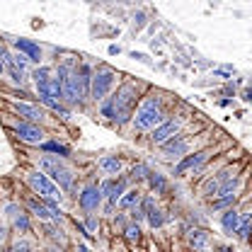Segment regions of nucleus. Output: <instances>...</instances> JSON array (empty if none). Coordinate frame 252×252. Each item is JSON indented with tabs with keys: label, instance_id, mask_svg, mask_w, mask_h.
I'll use <instances>...</instances> for the list:
<instances>
[{
	"label": "nucleus",
	"instance_id": "1",
	"mask_svg": "<svg viewBox=\"0 0 252 252\" xmlns=\"http://www.w3.org/2000/svg\"><path fill=\"white\" fill-rule=\"evenodd\" d=\"M133 107H136V88L131 83H124L112 97L102 99V117H107L117 124H124L131 117Z\"/></svg>",
	"mask_w": 252,
	"mask_h": 252
},
{
	"label": "nucleus",
	"instance_id": "2",
	"mask_svg": "<svg viewBox=\"0 0 252 252\" xmlns=\"http://www.w3.org/2000/svg\"><path fill=\"white\" fill-rule=\"evenodd\" d=\"M158 124H162V99L158 94H148L141 107L136 109V117H133V128L136 131H151Z\"/></svg>",
	"mask_w": 252,
	"mask_h": 252
},
{
	"label": "nucleus",
	"instance_id": "3",
	"mask_svg": "<svg viewBox=\"0 0 252 252\" xmlns=\"http://www.w3.org/2000/svg\"><path fill=\"white\" fill-rule=\"evenodd\" d=\"M238 187H240V177H238L233 170H223V172H219L214 180L206 182L204 194L214 201V199H219V196H230V194H235Z\"/></svg>",
	"mask_w": 252,
	"mask_h": 252
},
{
	"label": "nucleus",
	"instance_id": "4",
	"mask_svg": "<svg viewBox=\"0 0 252 252\" xmlns=\"http://www.w3.org/2000/svg\"><path fill=\"white\" fill-rule=\"evenodd\" d=\"M114 70L109 68V65H99L97 70L93 73V85H90V97H93L94 102H102L109 90H112V85H114Z\"/></svg>",
	"mask_w": 252,
	"mask_h": 252
},
{
	"label": "nucleus",
	"instance_id": "5",
	"mask_svg": "<svg viewBox=\"0 0 252 252\" xmlns=\"http://www.w3.org/2000/svg\"><path fill=\"white\" fill-rule=\"evenodd\" d=\"M61 78V85H63V99H68L70 104H78L83 102V93H80V85H78V75L68 70V65H59V73Z\"/></svg>",
	"mask_w": 252,
	"mask_h": 252
},
{
	"label": "nucleus",
	"instance_id": "6",
	"mask_svg": "<svg viewBox=\"0 0 252 252\" xmlns=\"http://www.w3.org/2000/svg\"><path fill=\"white\" fill-rule=\"evenodd\" d=\"M27 180H30L32 189L39 191L44 199H54V201L61 199V189L49 180V175H44V172H39V170H32L30 175H27Z\"/></svg>",
	"mask_w": 252,
	"mask_h": 252
},
{
	"label": "nucleus",
	"instance_id": "7",
	"mask_svg": "<svg viewBox=\"0 0 252 252\" xmlns=\"http://www.w3.org/2000/svg\"><path fill=\"white\" fill-rule=\"evenodd\" d=\"M41 167H44V170L51 175L49 180H51V182H54V185H56L59 189H70V187H73V175H70V172L63 167L59 160L44 158V160H41Z\"/></svg>",
	"mask_w": 252,
	"mask_h": 252
},
{
	"label": "nucleus",
	"instance_id": "8",
	"mask_svg": "<svg viewBox=\"0 0 252 252\" xmlns=\"http://www.w3.org/2000/svg\"><path fill=\"white\" fill-rule=\"evenodd\" d=\"M180 126H182V119H170V122L158 124L156 128H153V133H151V141H153L156 146H162L165 141H170L172 136L180 133Z\"/></svg>",
	"mask_w": 252,
	"mask_h": 252
},
{
	"label": "nucleus",
	"instance_id": "9",
	"mask_svg": "<svg viewBox=\"0 0 252 252\" xmlns=\"http://www.w3.org/2000/svg\"><path fill=\"white\" fill-rule=\"evenodd\" d=\"M162 153H165V158H185V156H189V136H185V133L172 136L170 141L162 143Z\"/></svg>",
	"mask_w": 252,
	"mask_h": 252
},
{
	"label": "nucleus",
	"instance_id": "10",
	"mask_svg": "<svg viewBox=\"0 0 252 252\" xmlns=\"http://www.w3.org/2000/svg\"><path fill=\"white\" fill-rule=\"evenodd\" d=\"M78 204H80V209H83V211H88V214L97 211V209H99V204H102V191H99V185H88V187L80 191Z\"/></svg>",
	"mask_w": 252,
	"mask_h": 252
},
{
	"label": "nucleus",
	"instance_id": "11",
	"mask_svg": "<svg viewBox=\"0 0 252 252\" xmlns=\"http://www.w3.org/2000/svg\"><path fill=\"white\" fill-rule=\"evenodd\" d=\"M126 187H128V180L126 177H119V180H107L99 191H102V196H107L109 199V206H114V204H119V199L126 194Z\"/></svg>",
	"mask_w": 252,
	"mask_h": 252
},
{
	"label": "nucleus",
	"instance_id": "12",
	"mask_svg": "<svg viewBox=\"0 0 252 252\" xmlns=\"http://www.w3.org/2000/svg\"><path fill=\"white\" fill-rule=\"evenodd\" d=\"M211 156V151H199V153H191V156H185L180 162H177V167H175V175H185L189 170H199L206 160Z\"/></svg>",
	"mask_w": 252,
	"mask_h": 252
},
{
	"label": "nucleus",
	"instance_id": "13",
	"mask_svg": "<svg viewBox=\"0 0 252 252\" xmlns=\"http://www.w3.org/2000/svg\"><path fill=\"white\" fill-rule=\"evenodd\" d=\"M15 133L25 141V143H41L44 141V131L36 124H27V122H20L15 126Z\"/></svg>",
	"mask_w": 252,
	"mask_h": 252
},
{
	"label": "nucleus",
	"instance_id": "14",
	"mask_svg": "<svg viewBox=\"0 0 252 252\" xmlns=\"http://www.w3.org/2000/svg\"><path fill=\"white\" fill-rule=\"evenodd\" d=\"M15 49L20 54H25L27 61H36V63L41 61V49L34 41H30V39H15Z\"/></svg>",
	"mask_w": 252,
	"mask_h": 252
},
{
	"label": "nucleus",
	"instance_id": "15",
	"mask_svg": "<svg viewBox=\"0 0 252 252\" xmlns=\"http://www.w3.org/2000/svg\"><path fill=\"white\" fill-rule=\"evenodd\" d=\"M209 240H211V235H209L204 228H194V230H189V245H191L196 252L206 250V248H209Z\"/></svg>",
	"mask_w": 252,
	"mask_h": 252
},
{
	"label": "nucleus",
	"instance_id": "16",
	"mask_svg": "<svg viewBox=\"0 0 252 252\" xmlns=\"http://www.w3.org/2000/svg\"><path fill=\"white\" fill-rule=\"evenodd\" d=\"M75 75H78V85H80L83 97H88L90 94V85H93V68L88 63H83L80 70H75Z\"/></svg>",
	"mask_w": 252,
	"mask_h": 252
},
{
	"label": "nucleus",
	"instance_id": "17",
	"mask_svg": "<svg viewBox=\"0 0 252 252\" xmlns=\"http://www.w3.org/2000/svg\"><path fill=\"white\" fill-rule=\"evenodd\" d=\"M15 112L20 114V117H25L27 119V124H34V122H41L44 119V112L41 109H36L34 104H15Z\"/></svg>",
	"mask_w": 252,
	"mask_h": 252
},
{
	"label": "nucleus",
	"instance_id": "18",
	"mask_svg": "<svg viewBox=\"0 0 252 252\" xmlns=\"http://www.w3.org/2000/svg\"><path fill=\"white\" fill-rule=\"evenodd\" d=\"M238 223H240V214H238L235 209L223 211V216H220V228H223L228 235H233V233L238 230Z\"/></svg>",
	"mask_w": 252,
	"mask_h": 252
},
{
	"label": "nucleus",
	"instance_id": "19",
	"mask_svg": "<svg viewBox=\"0 0 252 252\" xmlns=\"http://www.w3.org/2000/svg\"><path fill=\"white\" fill-rule=\"evenodd\" d=\"M99 167H102V172H107V175H119V170H122V160L117 156H107L99 160Z\"/></svg>",
	"mask_w": 252,
	"mask_h": 252
},
{
	"label": "nucleus",
	"instance_id": "20",
	"mask_svg": "<svg viewBox=\"0 0 252 252\" xmlns=\"http://www.w3.org/2000/svg\"><path fill=\"white\" fill-rule=\"evenodd\" d=\"M146 180H148V185H151V189H153L156 194H162V191L167 189V180H165L160 172H151V170H148Z\"/></svg>",
	"mask_w": 252,
	"mask_h": 252
},
{
	"label": "nucleus",
	"instance_id": "21",
	"mask_svg": "<svg viewBox=\"0 0 252 252\" xmlns=\"http://www.w3.org/2000/svg\"><path fill=\"white\" fill-rule=\"evenodd\" d=\"M27 206H30V211L32 214H34V216H39V219H54V216H51V211H49V209H46V204H44V201H39V199H30V201H27Z\"/></svg>",
	"mask_w": 252,
	"mask_h": 252
},
{
	"label": "nucleus",
	"instance_id": "22",
	"mask_svg": "<svg viewBox=\"0 0 252 252\" xmlns=\"http://www.w3.org/2000/svg\"><path fill=\"white\" fill-rule=\"evenodd\" d=\"M41 148H44L46 153H56L59 158L70 156V148H68V146H63V143H59V141H46V143H41Z\"/></svg>",
	"mask_w": 252,
	"mask_h": 252
},
{
	"label": "nucleus",
	"instance_id": "23",
	"mask_svg": "<svg viewBox=\"0 0 252 252\" xmlns=\"http://www.w3.org/2000/svg\"><path fill=\"white\" fill-rule=\"evenodd\" d=\"M136 204H141V191L138 189H128L124 196L119 199V206L122 209H133Z\"/></svg>",
	"mask_w": 252,
	"mask_h": 252
},
{
	"label": "nucleus",
	"instance_id": "24",
	"mask_svg": "<svg viewBox=\"0 0 252 252\" xmlns=\"http://www.w3.org/2000/svg\"><path fill=\"white\" fill-rule=\"evenodd\" d=\"M7 211H10V214H12V219H15V228H20L22 233H27V230H30V219H27V214H22L17 206H10Z\"/></svg>",
	"mask_w": 252,
	"mask_h": 252
},
{
	"label": "nucleus",
	"instance_id": "25",
	"mask_svg": "<svg viewBox=\"0 0 252 252\" xmlns=\"http://www.w3.org/2000/svg\"><path fill=\"white\" fill-rule=\"evenodd\" d=\"M235 199H238L235 194H230V196H219V199H214V201H211V209H214V211H220V209H223V211H228V209H233Z\"/></svg>",
	"mask_w": 252,
	"mask_h": 252
},
{
	"label": "nucleus",
	"instance_id": "26",
	"mask_svg": "<svg viewBox=\"0 0 252 252\" xmlns=\"http://www.w3.org/2000/svg\"><path fill=\"white\" fill-rule=\"evenodd\" d=\"M32 78H34L36 88H44V85L49 83V78H51V70H49L46 65H41V68H36V70L32 73Z\"/></svg>",
	"mask_w": 252,
	"mask_h": 252
},
{
	"label": "nucleus",
	"instance_id": "27",
	"mask_svg": "<svg viewBox=\"0 0 252 252\" xmlns=\"http://www.w3.org/2000/svg\"><path fill=\"white\" fill-rule=\"evenodd\" d=\"M235 233H238L240 240H248L250 238V214H243L240 216V223H238V230Z\"/></svg>",
	"mask_w": 252,
	"mask_h": 252
},
{
	"label": "nucleus",
	"instance_id": "28",
	"mask_svg": "<svg viewBox=\"0 0 252 252\" xmlns=\"http://www.w3.org/2000/svg\"><path fill=\"white\" fill-rule=\"evenodd\" d=\"M124 233H126V240L128 243H136L138 238H141V228H138V223H128L124 228Z\"/></svg>",
	"mask_w": 252,
	"mask_h": 252
},
{
	"label": "nucleus",
	"instance_id": "29",
	"mask_svg": "<svg viewBox=\"0 0 252 252\" xmlns=\"http://www.w3.org/2000/svg\"><path fill=\"white\" fill-rule=\"evenodd\" d=\"M146 175H148V167L143 162H138V165L131 167V180H146Z\"/></svg>",
	"mask_w": 252,
	"mask_h": 252
},
{
	"label": "nucleus",
	"instance_id": "30",
	"mask_svg": "<svg viewBox=\"0 0 252 252\" xmlns=\"http://www.w3.org/2000/svg\"><path fill=\"white\" fill-rule=\"evenodd\" d=\"M143 209H141V204H136L133 209H131V219H133V223H138V220H143Z\"/></svg>",
	"mask_w": 252,
	"mask_h": 252
},
{
	"label": "nucleus",
	"instance_id": "31",
	"mask_svg": "<svg viewBox=\"0 0 252 252\" xmlns=\"http://www.w3.org/2000/svg\"><path fill=\"white\" fill-rule=\"evenodd\" d=\"M10 73H12V80H15V83H22V80H25V78H22L25 73H20V70H17V68H12V65H10Z\"/></svg>",
	"mask_w": 252,
	"mask_h": 252
},
{
	"label": "nucleus",
	"instance_id": "32",
	"mask_svg": "<svg viewBox=\"0 0 252 252\" xmlns=\"http://www.w3.org/2000/svg\"><path fill=\"white\" fill-rule=\"evenodd\" d=\"M88 230H90V235H93V230H97V220H94L93 216L88 219Z\"/></svg>",
	"mask_w": 252,
	"mask_h": 252
},
{
	"label": "nucleus",
	"instance_id": "33",
	"mask_svg": "<svg viewBox=\"0 0 252 252\" xmlns=\"http://www.w3.org/2000/svg\"><path fill=\"white\" fill-rule=\"evenodd\" d=\"M109 54H112V56H117V54H122V49H119L117 44H112V46H109Z\"/></svg>",
	"mask_w": 252,
	"mask_h": 252
},
{
	"label": "nucleus",
	"instance_id": "34",
	"mask_svg": "<svg viewBox=\"0 0 252 252\" xmlns=\"http://www.w3.org/2000/svg\"><path fill=\"white\" fill-rule=\"evenodd\" d=\"M243 99H245V102H250L252 97H250V90H243Z\"/></svg>",
	"mask_w": 252,
	"mask_h": 252
},
{
	"label": "nucleus",
	"instance_id": "35",
	"mask_svg": "<svg viewBox=\"0 0 252 252\" xmlns=\"http://www.w3.org/2000/svg\"><path fill=\"white\" fill-rule=\"evenodd\" d=\"M78 252H88V248L85 245H78Z\"/></svg>",
	"mask_w": 252,
	"mask_h": 252
},
{
	"label": "nucleus",
	"instance_id": "36",
	"mask_svg": "<svg viewBox=\"0 0 252 252\" xmlns=\"http://www.w3.org/2000/svg\"><path fill=\"white\" fill-rule=\"evenodd\" d=\"M2 70H5V63L0 61V75H2Z\"/></svg>",
	"mask_w": 252,
	"mask_h": 252
},
{
	"label": "nucleus",
	"instance_id": "37",
	"mask_svg": "<svg viewBox=\"0 0 252 252\" xmlns=\"http://www.w3.org/2000/svg\"><path fill=\"white\" fill-rule=\"evenodd\" d=\"M219 252H233V250H230V248H220Z\"/></svg>",
	"mask_w": 252,
	"mask_h": 252
},
{
	"label": "nucleus",
	"instance_id": "38",
	"mask_svg": "<svg viewBox=\"0 0 252 252\" xmlns=\"http://www.w3.org/2000/svg\"><path fill=\"white\" fill-rule=\"evenodd\" d=\"M2 252H15V250H10V248H7V250H2Z\"/></svg>",
	"mask_w": 252,
	"mask_h": 252
},
{
	"label": "nucleus",
	"instance_id": "39",
	"mask_svg": "<svg viewBox=\"0 0 252 252\" xmlns=\"http://www.w3.org/2000/svg\"><path fill=\"white\" fill-rule=\"evenodd\" d=\"M27 252H36V250H27Z\"/></svg>",
	"mask_w": 252,
	"mask_h": 252
}]
</instances>
